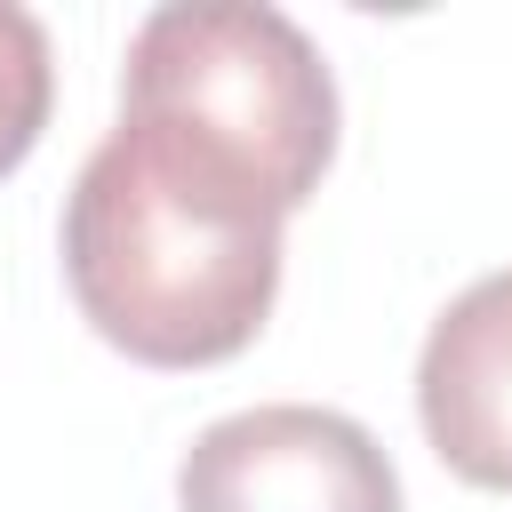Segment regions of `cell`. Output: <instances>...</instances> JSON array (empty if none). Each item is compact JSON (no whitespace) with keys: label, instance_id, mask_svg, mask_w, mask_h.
Returning a JSON list of instances; mask_svg holds the SVG:
<instances>
[{"label":"cell","instance_id":"6da1fadb","mask_svg":"<svg viewBox=\"0 0 512 512\" xmlns=\"http://www.w3.org/2000/svg\"><path fill=\"white\" fill-rule=\"evenodd\" d=\"M280 208L168 128L120 120L72 176L64 280L80 320L144 368H208L256 344L280 296Z\"/></svg>","mask_w":512,"mask_h":512},{"label":"cell","instance_id":"7a4b0ae2","mask_svg":"<svg viewBox=\"0 0 512 512\" xmlns=\"http://www.w3.org/2000/svg\"><path fill=\"white\" fill-rule=\"evenodd\" d=\"M120 120L168 128L296 216L336 160V80L312 32L264 0H168L136 24Z\"/></svg>","mask_w":512,"mask_h":512},{"label":"cell","instance_id":"3957f363","mask_svg":"<svg viewBox=\"0 0 512 512\" xmlns=\"http://www.w3.org/2000/svg\"><path fill=\"white\" fill-rule=\"evenodd\" d=\"M184 512H400L384 440L312 400H264L216 416L176 464Z\"/></svg>","mask_w":512,"mask_h":512},{"label":"cell","instance_id":"277c9868","mask_svg":"<svg viewBox=\"0 0 512 512\" xmlns=\"http://www.w3.org/2000/svg\"><path fill=\"white\" fill-rule=\"evenodd\" d=\"M416 416L432 456L472 488H512V264L480 272L424 336Z\"/></svg>","mask_w":512,"mask_h":512},{"label":"cell","instance_id":"5b68a950","mask_svg":"<svg viewBox=\"0 0 512 512\" xmlns=\"http://www.w3.org/2000/svg\"><path fill=\"white\" fill-rule=\"evenodd\" d=\"M48 104H56V56H48V32L32 8L0 0V176L24 168V152L40 144L48 128Z\"/></svg>","mask_w":512,"mask_h":512}]
</instances>
